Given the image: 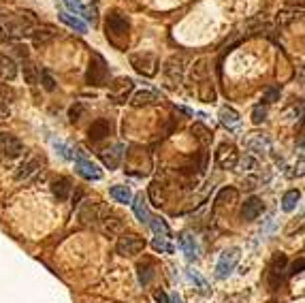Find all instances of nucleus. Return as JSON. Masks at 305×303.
<instances>
[{"label":"nucleus","mask_w":305,"mask_h":303,"mask_svg":"<svg viewBox=\"0 0 305 303\" xmlns=\"http://www.w3.org/2000/svg\"><path fill=\"white\" fill-rule=\"evenodd\" d=\"M36 26L32 13H0V43L15 41L19 36L28 34Z\"/></svg>","instance_id":"1"},{"label":"nucleus","mask_w":305,"mask_h":303,"mask_svg":"<svg viewBox=\"0 0 305 303\" xmlns=\"http://www.w3.org/2000/svg\"><path fill=\"white\" fill-rule=\"evenodd\" d=\"M105 36L113 47L120 51H126L128 43H131V21L124 13L111 11L105 19Z\"/></svg>","instance_id":"2"},{"label":"nucleus","mask_w":305,"mask_h":303,"mask_svg":"<svg viewBox=\"0 0 305 303\" xmlns=\"http://www.w3.org/2000/svg\"><path fill=\"white\" fill-rule=\"evenodd\" d=\"M207 60H199L192 69V79L199 83V98L205 103H211L216 98V92H213L211 79H209V71H207Z\"/></svg>","instance_id":"3"},{"label":"nucleus","mask_w":305,"mask_h":303,"mask_svg":"<svg viewBox=\"0 0 305 303\" xmlns=\"http://www.w3.org/2000/svg\"><path fill=\"white\" fill-rule=\"evenodd\" d=\"M86 79H88L90 86H94V88L107 86V81H109V66H107V62H105L103 56L92 54V58H90V66H88Z\"/></svg>","instance_id":"4"},{"label":"nucleus","mask_w":305,"mask_h":303,"mask_svg":"<svg viewBox=\"0 0 305 303\" xmlns=\"http://www.w3.org/2000/svg\"><path fill=\"white\" fill-rule=\"evenodd\" d=\"M131 64L137 73H141L143 77H154L158 73L160 60L156 54H150V51H143V54H131Z\"/></svg>","instance_id":"5"},{"label":"nucleus","mask_w":305,"mask_h":303,"mask_svg":"<svg viewBox=\"0 0 305 303\" xmlns=\"http://www.w3.org/2000/svg\"><path fill=\"white\" fill-rule=\"evenodd\" d=\"M162 75H164L166 88L177 90V86L181 83V77H184V58H177V56L169 58L162 66Z\"/></svg>","instance_id":"6"},{"label":"nucleus","mask_w":305,"mask_h":303,"mask_svg":"<svg viewBox=\"0 0 305 303\" xmlns=\"http://www.w3.org/2000/svg\"><path fill=\"white\" fill-rule=\"evenodd\" d=\"M239 259H241V250L239 248H228V250H224V252L220 254L218 265H216V276L220 280L228 278L235 271V267H237Z\"/></svg>","instance_id":"7"},{"label":"nucleus","mask_w":305,"mask_h":303,"mask_svg":"<svg viewBox=\"0 0 305 303\" xmlns=\"http://www.w3.org/2000/svg\"><path fill=\"white\" fill-rule=\"evenodd\" d=\"M118 254L120 256H126V259H133L139 252H143V248H146V241L141 237H137V235H126L122 233L120 239H118Z\"/></svg>","instance_id":"8"},{"label":"nucleus","mask_w":305,"mask_h":303,"mask_svg":"<svg viewBox=\"0 0 305 303\" xmlns=\"http://www.w3.org/2000/svg\"><path fill=\"white\" fill-rule=\"evenodd\" d=\"M216 164L220 169H235L239 164V152L233 143H220L216 150Z\"/></svg>","instance_id":"9"},{"label":"nucleus","mask_w":305,"mask_h":303,"mask_svg":"<svg viewBox=\"0 0 305 303\" xmlns=\"http://www.w3.org/2000/svg\"><path fill=\"white\" fill-rule=\"evenodd\" d=\"M0 154L6 158H19L24 154V143L9 133H0Z\"/></svg>","instance_id":"10"},{"label":"nucleus","mask_w":305,"mask_h":303,"mask_svg":"<svg viewBox=\"0 0 305 303\" xmlns=\"http://www.w3.org/2000/svg\"><path fill=\"white\" fill-rule=\"evenodd\" d=\"M133 88H135L133 79L120 77L113 83H109V98L111 101H116V103H126V98H128V94L133 92Z\"/></svg>","instance_id":"11"},{"label":"nucleus","mask_w":305,"mask_h":303,"mask_svg":"<svg viewBox=\"0 0 305 303\" xmlns=\"http://www.w3.org/2000/svg\"><path fill=\"white\" fill-rule=\"evenodd\" d=\"M98 222H101V229L105 235H122V231H124V220L113 214V211H105L103 216H98Z\"/></svg>","instance_id":"12"},{"label":"nucleus","mask_w":305,"mask_h":303,"mask_svg":"<svg viewBox=\"0 0 305 303\" xmlns=\"http://www.w3.org/2000/svg\"><path fill=\"white\" fill-rule=\"evenodd\" d=\"M109 135H111V122H109L107 118H98V120H94V122L90 124V128H88V139H90V141H94V143L107 139Z\"/></svg>","instance_id":"13"},{"label":"nucleus","mask_w":305,"mask_h":303,"mask_svg":"<svg viewBox=\"0 0 305 303\" xmlns=\"http://www.w3.org/2000/svg\"><path fill=\"white\" fill-rule=\"evenodd\" d=\"M75 169H77V173L81 177H86L90 181H98L103 177V171L98 169V166L92 162V160H88V158H83V156H77V160H75Z\"/></svg>","instance_id":"14"},{"label":"nucleus","mask_w":305,"mask_h":303,"mask_svg":"<svg viewBox=\"0 0 305 303\" xmlns=\"http://www.w3.org/2000/svg\"><path fill=\"white\" fill-rule=\"evenodd\" d=\"M286 267V256L278 252L276 256H273V263H271V271H269V284H271V289L276 291L278 286L282 284V271H284Z\"/></svg>","instance_id":"15"},{"label":"nucleus","mask_w":305,"mask_h":303,"mask_svg":"<svg viewBox=\"0 0 305 303\" xmlns=\"http://www.w3.org/2000/svg\"><path fill=\"white\" fill-rule=\"evenodd\" d=\"M263 211H265L263 201L256 199V196H252V199H248L246 203H243V207H241V218H243V220H248V222H252V220H256V218L263 214Z\"/></svg>","instance_id":"16"},{"label":"nucleus","mask_w":305,"mask_h":303,"mask_svg":"<svg viewBox=\"0 0 305 303\" xmlns=\"http://www.w3.org/2000/svg\"><path fill=\"white\" fill-rule=\"evenodd\" d=\"M56 28H51V26H39L36 24L32 30L28 32V36L34 41V45H45V43H49L51 39H56Z\"/></svg>","instance_id":"17"},{"label":"nucleus","mask_w":305,"mask_h":303,"mask_svg":"<svg viewBox=\"0 0 305 303\" xmlns=\"http://www.w3.org/2000/svg\"><path fill=\"white\" fill-rule=\"evenodd\" d=\"M17 77V62L6 56V54H0V79L2 81H13Z\"/></svg>","instance_id":"18"},{"label":"nucleus","mask_w":305,"mask_h":303,"mask_svg":"<svg viewBox=\"0 0 305 303\" xmlns=\"http://www.w3.org/2000/svg\"><path fill=\"white\" fill-rule=\"evenodd\" d=\"M158 101H160V96L156 92H152V90H139V92L133 94L131 105L133 107H148V105H156Z\"/></svg>","instance_id":"19"},{"label":"nucleus","mask_w":305,"mask_h":303,"mask_svg":"<svg viewBox=\"0 0 305 303\" xmlns=\"http://www.w3.org/2000/svg\"><path fill=\"white\" fill-rule=\"evenodd\" d=\"M131 205H133V211H135V216L139 218V222L148 224L152 216H150V209H148V201H146V196H143V194H137L135 199L131 201Z\"/></svg>","instance_id":"20"},{"label":"nucleus","mask_w":305,"mask_h":303,"mask_svg":"<svg viewBox=\"0 0 305 303\" xmlns=\"http://www.w3.org/2000/svg\"><path fill=\"white\" fill-rule=\"evenodd\" d=\"M71 179L68 177H58V179H53V184H51V192L53 196H56L58 201H66L68 196H71Z\"/></svg>","instance_id":"21"},{"label":"nucleus","mask_w":305,"mask_h":303,"mask_svg":"<svg viewBox=\"0 0 305 303\" xmlns=\"http://www.w3.org/2000/svg\"><path fill=\"white\" fill-rule=\"evenodd\" d=\"M122 156H124V152H122V146H113L111 150H103V152H101L103 162L109 166V169H118L120 162H122Z\"/></svg>","instance_id":"22"},{"label":"nucleus","mask_w":305,"mask_h":303,"mask_svg":"<svg viewBox=\"0 0 305 303\" xmlns=\"http://www.w3.org/2000/svg\"><path fill=\"white\" fill-rule=\"evenodd\" d=\"M179 246H181V250H184V254L188 256V261H196V259H199V246H196V241H194L192 235H188V233L181 235V237H179Z\"/></svg>","instance_id":"23"},{"label":"nucleus","mask_w":305,"mask_h":303,"mask_svg":"<svg viewBox=\"0 0 305 303\" xmlns=\"http://www.w3.org/2000/svg\"><path fill=\"white\" fill-rule=\"evenodd\" d=\"M220 122H222V126H226L228 131H233V128H237L239 122H241V118H239V113L231 109V107H222L220 109Z\"/></svg>","instance_id":"24"},{"label":"nucleus","mask_w":305,"mask_h":303,"mask_svg":"<svg viewBox=\"0 0 305 303\" xmlns=\"http://www.w3.org/2000/svg\"><path fill=\"white\" fill-rule=\"evenodd\" d=\"M39 169H41V160L32 158V160H28V162H24V164L19 166V171H17V175H15V177H17V181H28Z\"/></svg>","instance_id":"25"},{"label":"nucleus","mask_w":305,"mask_h":303,"mask_svg":"<svg viewBox=\"0 0 305 303\" xmlns=\"http://www.w3.org/2000/svg\"><path fill=\"white\" fill-rule=\"evenodd\" d=\"M137 274H139L141 286H148L152 282V278H154V263H152V261L139 263V265H137Z\"/></svg>","instance_id":"26"},{"label":"nucleus","mask_w":305,"mask_h":303,"mask_svg":"<svg viewBox=\"0 0 305 303\" xmlns=\"http://www.w3.org/2000/svg\"><path fill=\"white\" fill-rule=\"evenodd\" d=\"M79 220L83 224H96L98 222V207L92 205L90 201H86V205H83L81 211H79Z\"/></svg>","instance_id":"27"},{"label":"nucleus","mask_w":305,"mask_h":303,"mask_svg":"<svg viewBox=\"0 0 305 303\" xmlns=\"http://www.w3.org/2000/svg\"><path fill=\"white\" fill-rule=\"evenodd\" d=\"M64 4L68 6L71 11H75V15H83L88 21H94L96 19V15H94V11H90V9H86L79 0H64Z\"/></svg>","instance_id":"28"},{"label":"nucleus","mask_w":305,"mask_h":303,"mask_svg":"<svg viewBox=\"0 0 305 303\" xmlns=\"http://www.w3.org/2000/svg\"><path fill=\"white\" fill-rule=\"evenodd\" d=\"M299 201H301V192L299 190H288L284 196H282V209L293 211V209H297V205H299Z\"/></svg>","instance_id":"29"},{"label":"nucleus","mask_w":305,"mask_h":303,"mask_svg":"<svg viewBox=\"0 0 305 303\" xmlns=\"http://www.w3.org/2000/svg\"><path fill=\"white\" fill-rule=\"evenodd\" d=\"M21 69H24V79L28 86H36V81H39V71H36L34 62H30L28 58H24V64H21Z\"/></svg>","instance_id":"30"},{"label":"nucleus","mask_w":305,"mask_h":303,"mask_svg":"<svg viewBox=\"0 0 305 303\" xmlns=\"http://www.w3.org/2000/svg\"><path fill=\"white\" fill-rule=\"evenodd\" d=\"M60 19L64 21V24L68 26V28H73V30H77V32H86L88 30V26L83 24V21L77 17V15H71V13H60Z\"/></svg>","instance_id":"31"},{"label":"nucleus","mask_w":305,"mask_h":303,"mask_svg":"<svg viewBox=\"0 0 305 303\" xmlns=\"http://www.w3.org/2000/svg\"><path fill=\"white\" fill-rule=\"evenodd\" d=\"M111 196L118 203H124V205H128V203L133 201V192H131V188L128 186H113L111 188Z\"/></svg>","instance_id":"32"},{"label":"nucleus","mask_w":305,"mask_h":303,"mask_svg":"<svg viewBox=\"0 0 305 303\" xmlns=\"http://www.w3.org/2000/svg\"><path fill=\"white\" fill-rule=\"evenodd\" d=\"M192 135L203 143V146H209L211 139H213V133L209 131V128H205L203 124H194L192 126Z\"/></svg>","instance_id":"33"},{"label":"nucleus","mask_w":305,"mask_h":303,"mask_svg":"<svg viewBox=\"0 0 305 303\" xmlns=\"http://www.w3.org/2000/svg\"><path fill=\"white\" fill-rule=\"evenodd\" d=\"M237 201V190L235 188H222L220 194L216 196V205H226V203H235Z\"/></svg>","instance_id":"34"},{"label":"nucleus","mask_w":305,"mask_h":303,"mask_svg":"<svg viewBox=\"0 0 305 303\" xmlns=\"http://www.w3.org/2000/svg\"><path fill=\"white\" fill-rule=\"evenodd\" d=\"M299 13H301V9L297 11V9H291V11H282V13H278V26L280 28H286L288 24H293L295 19H299Z\"/></svg>","instance_id":"35"},{"label":"nucleus","mask_w":305,"mask_h":303,"mask_svg":"<svg viewBox=\"0 0 305 303\" xmlns=\"http://www.w3.org/2000/svg\"><path fill=\"white\" fill-rule=\"evenodd\" d=\"M152 229H154L156 235H162V237H171V231H169V224H166L162 218H150V222H148Z\"/></svg>","instance_id":"36"},{"label":"nucleus","mask_w":305,"mask_h":303,"mask_svg":"<svg viewBox=\"0 0 305 303\" xmlns=\"http://www.w3.org/2000/svg\"><path fill=\"white\" fill-rule=\"evenodd\" d=\"M13 101H15V90L11 86L0 83V109H4L6 105H11Z\"/></svg>","instance_id":"37"},{"label":"nucleus","mask_w":305,"mask_h":303,"mask_svg":"<svg viewBox=\"0 0 305 303\" xmlns=\"http://www.w3.org/2000/svg\"><path fill=\"white\" fill-rule=\"evenodd\" d=\"M150 199H152V205H156V207H160L164 203L162 188H160L158 181H152V184H150Z\"/></svg>","instance_id":"38"},{"label":"nucleus","mask_w":305,"mask_h":303,"mask_svg":"<svg viewBox=\"0 0 305 303\" xmlns=\"http://www.w3.org/2000/svg\"><path fill=\"white\" fill-rule=\"evenodd\" d=\"M171 237H162V235H156V239L152 241V246H154L156 252H166V254H173V246L169 244Z\"/></svg>","instance_id":"39"},{"label":"nucleus","mask_w":305,"mask_h":303,"mask_svg":"<svg viewBox=\"0 0 305 303\" xmlns=\"http://www.w3.org/2000/svg\"><path fill=\"white\" fill-rule=\"evenodd\" d=\"M190 280H192V282L199 286V291H201L203 295H209V284L199 276V271H190Z\"/></svg>","instance_id":"40"},{"label":"nucleus","mask_w":305,"mask_h":303,"mask_svg":"<svg viewBox=\"0 0 305 303\" xmlns=\"http://www.w3.org/2000/svg\"><path fill=\"white\" fill-rule=\"evenodd\" d=\"M263 101L265 103H276V101H280V88L278 86H269L263 92Z\"/></svg>","instance_id":"41"},{"label":"nucleus","mask_w":305,"mask_h":303,"mask_svg":"<svg viewBox=\"0 0 305 303\" xmlns=\"http://www.w3.org/2000/svg\"><path fill=\"white\" fill-rule=\"evenodd\" d=\"M39 79H41V83H43V88L47 90V92H53L56 90V81H53V77L47 73V71H43V73H39Z\"/></svg>","instance_id":"42"},{"label":"nucleus","mask_w":305,"mask_h":303,"mask_svg":"<svg viewBox=\"0 0 305 303\" xmlns=\"http://www.w3.org/2000/svg\"><path fill=\"white\" fill-rule=\"evenodd\" d=\"M267 120V109L263 107V105H258V107H254V111H252V122L258 126V124H263Z\"/></svg>","instance_id":"43"},{"label":"nucleus","mask_w":305,"mask_h":303,"mask_svg":"<svg viewBox=\"0 0 305 303\" xmlns=\"http://www.w3.org/2000/svg\"><path fill=\"white\" fill-rule=\"evenodd\" d=\"M83 111V105H77V107H71V111H68V118H71V122H77L79 116Z\"/></svg>","instance_id":"44"},{"label":"nucleus","mask_w":305,"mask_h":303,"mask_svg":"<svg viewBox=\"0 0 305 303\" xmlns=\"http://www.w3.org/2000/svg\"><path fill=\"white\" fill-rule=\"evenodd\" d=\"M154 299H156V303H169V297H166V295H164L162 291H156Z\"/></svg>","instance_id":"45"},{"label":"nucleus","mask_w":305,"mask_h":303,"mask_svg":"<svg viewBox=\"0 0 305 303\" xmlns=\"http://www.w3.org/2000/svg\"><path fill=\"white\" fill-rule=\"evenodd\" d=\"M301 269H303V259H299V263H295V265H293V271H291V276H297V274H301Z\"/></svg>","instance_id":"46"},{"label":"nucleus","mask_w":305,"mask_h":303,"mask_svg":"<svg viewBox=\"0 0 305 303\" xmlns=\"http://www.w3.org/2000/svg\"><path fill=\"white\" fill-rule=\"evenodd\" d=\"M286 4L295 6V9H297V6H299V9H301V6H303V0H286Z\"/></svg>","instance_id":"47"}]
</instances>
